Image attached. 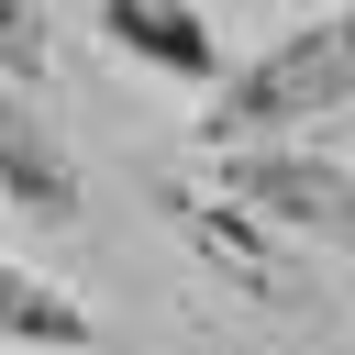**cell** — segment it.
<instances>
[{"label":"cell","instance_id":"obj_6","mask_svg":"<svg viewBox=\"0 0 355 355\" xmlns=\"http://www.w3.org/2000/svg\"><path fill=\"white\" fill-rule=\"evenodd\" d=\"M0 67L44 89V67H55V11L44 0H0Z\"/></svg>","mask_w":355,"mask_h":355},{"label":"cell","instance_id":"obj_2","mask_svg":"<svg viewBox=\"0 0 355 355\" xmlns=\"http://www.w3.org/2000/svg\"><path fill=\"white\" fill-rule=\"evenodd\" d=\"M222 200H244L266 233H300V244L355 255V155H322L300 133H266V144H233L222 155Z\"/></svg>","mask_w":355,"mask_h":355},{"label":"cell","instance_id":"obj_4","mask_svg":"<svg viewBox=\"0 0 355 355\" xmlns=\"http://www.w3.org/2000/svg\"><path fill=\"white\" fill-rule=\"evenodd\" d=\"M0 344H11V355H89V344H100V311L67 300L44 266L0 255Z\"/></svg>","mask_w":355,"mask_h":355},{"label":"cell","instance_id":"obj_3","mask_svg":"<svg viewBox=\"0 0 355 355\" xmlns=\"http://www.w3.org/2000/svg\"><path fill=\"white\" fill-rule=\"evenodd\" d=\"M0 200H22L33 222H78V155L55 133V111L33 100V78L0 67Z\"/></svg>","mask_w":355,"mask_h":355},{"label":"cell","instance_id":"obj_5","mask_svg":"<svg viewBox=\"0 0 355 355\" xmlns=\"http://www.w3.org/2000/svg\"><path fill=\"white\" fill-rule=\"evenodd\" d=\"M111 22H122L144 55H166L178 78H200V67H211V33H200L189 11H155V0H111Z\"/></svg>","mask_w":355,"mask_h":355},{"label":"cell","instance_id":"obj_1","mask_svg":"<svg viewBox=\"0 0 355 355\" xmlns=\"http://www.w3.org/2000/svg\"><path fill=\"white\" fill-rule=\"evenodd\" d=\"M333 111H355V0H333V11L288 22L277 44H255L211 89L200 122H211V144H266V133H311Z\"/></svg>","mask_w":355,"mask_h":355}]
</instances>
